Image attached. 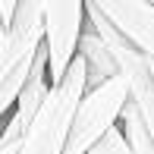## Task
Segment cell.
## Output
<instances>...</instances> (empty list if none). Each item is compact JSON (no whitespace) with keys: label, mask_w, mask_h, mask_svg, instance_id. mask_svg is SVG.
Here are the masks:
<instances>
[{"label":"cell","mask_w":154,"mask_h":154,"mask_svg":"<svg viewBox=\"0 0 154 154\" xmlns=\"http://www.w3.org/2000/svg\"><path fill=\"white\" fill-rule=\"evenodd\" d=\"M85 91H88V63L79 54L69 66V72L51 88L35 123L19 138H10V142L0 138V154H66L72 116Z\"/></svg>","instance_id":"1"},{"label":"cell","mask_w":154,"mask_h":154,"mask_svg":"<svg viewBox=\"0 0 154 154\" xmlns=\"http://www.w3.org/2000/svg\"><path fill=\"white\" fill-rule=\"evenodd\" d=\"M47 47L44 0H19L16 13L0 25V113L16 107L22 88L29 85L38 54Z\"/></svg>","instance_id":"2"},{"label":"cell","mask_w":154,"mask_h":154,"mask_svg":"<svg viewBox=\"0 0 154 154\" xmlns=\"http://www.w3.org/2000/svg\"><path fill=\"white\" fill-rule=\"evenodd\" d=\"M129 94H132V88L123 72L110 75L97 85H88V91L79 101V110L72 116L66 154H88L113 126H120V116H123L126 104H129Z\"/></svg>","instance_id":"3"},{"label":"cell","mask_w":154,"mask_h":154,"mask_svg":"<svg viewBox=\"0 0 154 154\" xmlns=\"http://www.w3.org/2000/svg\"><path fill=\"white\" fill-rule=\"evenodd\" d=\"M120 35L154 60V0H88Z\"/></svg>","instance_id":"4"},{"label":"cell","mask_w":154,"mask_h":154,"mask_svg":"<svg viewBox=\"0 0 154 154\" xmlns=\"http://www.w3.org/2000/svg\"><path fill=\"white\" fill-rule=\"evenodd\" d=\"M16 3L19 0H0V25H6L13 19V13H16Z\"/></svg>","instance_id":"5"},{"label":"cell","mask_w":154,"mask_h":154,"mask_svg":"<svg viewBox=\"0 0 154 154\" xmlns=\"http://www.w3.org/2000/svg\"><path fill=\"white\" fill-rule=\"evenodd\" d=\"M151 69H154V60H151Z\"/></svg>","instance_id":"6"}]
</instances>
